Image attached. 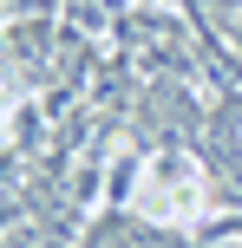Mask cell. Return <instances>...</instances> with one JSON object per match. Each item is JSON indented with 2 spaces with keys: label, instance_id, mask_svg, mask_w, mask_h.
I'll list each match as a JSON object with an SVG mask.
<instances>
[{
  "label": "cell",
  "instance_id": "7a4b0ae2",
  "mask_svg": "<svg viewBox=\"0 0 242 248\" xmlns=\"http://www.w3.org/2000/svg\"><path fill=\"white\" fill-rule=\"evenodd\" d=\"M203 248H242V229H223V235H210Z\"/></svg>",
  "mask_w": 242,
  "mask_h": 248
},
{
  "label": "cell",
  "instance_id": "6da1fadb",
  "mask_svg": "<svg viewBox=\"0 0 242 248\" xmlns=\"http://www.w3.org/2000/svg\"><path fill=\"white\" fill-rule=\"evenodd\" d=\"M210 202V183H203V163L183 157V150H151L144 157V176L138 189H131V209L144 216V222H190V216H203Z\"/></svg>",
  "mask_w": 242,
  "mask_h": 248
}]
</instances>
